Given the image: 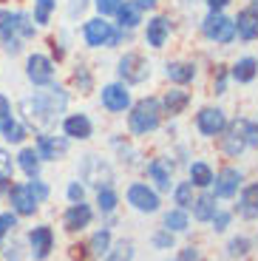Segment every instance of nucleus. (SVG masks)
I'll use <instances>...</instances> for the list:
<instances>
[{"instance_id":"obj_10","label":"nucleus","mask_w":258,"mask_h":261,"mask_svg":"<svg viewBox=\"0 0 258 261\" xmlns=\"http://www.w3.org/2000/svg\"><path fill=\"white\" fill-rule=\"evenodd\" d=\"M34 150H37V156L43 159V162H60V159L68 156L71 139L63 137V134L43 130V134H37V139H34Z\"/></svg>"},{"instance_id":"obj_4","label":"nucleus","mask_w":258,"mask_h":261,"mask_svg":"<svg viewBox=\"0 0 258 261\" xmlns=\"http://www.w3.org/2000/svg\"><path fill=\"white\" fill-rule=\"evenodd\" d=\"M83 40L88 48H116L122 40H131V32L116 29L114 23H108V17H91L83 23Z\"/></svg>"},{"instance_id":"obj_26","label":"nucleus","mask_w":258,"mask_h":261,"mask_svg":"<svg viewBox=\"0 0 258 261\" xmlns=\"http://www.w3.org/2000/svg\"><path fill=\"white\" fill-rule=\"evenodd\" d=\"M219 148H221V153H224L227 159H241V153L247 150V142H244V137L239 134V128L236 125H227V130L219 137Z\"/></svg>"},{"instance_id":"obj_11","label":"nucleus","mask_w":258,"mask_h":261,"mask_svg":"<svg viewBox=\"0 0 258 261\" xmlns=\"http://www.w3.org/2000/svg\"><path fill=\"white\" fill-rule=\"evenodd\" d=\"M145 173H148V185H153L159 193H170L176 185V162L168 156H153L145 162Z\"/></svg>"},{"instance_id":"obj_30","label":"nucleus","mask_w":258,"mask_h":261,"mask_svg":"<svg viewBox=\"0 0 258 261\" xmlns=\"http://www.w3.org/2000/svg\"><path fill=\"white\" fill-rule=\"evenodd\" d=\"M142 6L136 3V0H125L122 6L116 9V20H119V29L122 32H134V29H139V23H142Z\"/></svg>"},{"instance_id":"obj_32","label":"nucleus","mask_w":258,"mask_h":261,"mask_svg":"<svg viewBox=\"0 0 258 261\" xmlns=\"http://www.w3.org/2000/svg\"><path fill=\"white\" fill-rule=\"evenodd\" d=\"M111 244H114V233H111V227H99V230L91 233L85 250H88V255H94V258H102V255L108 253Z\"/></svg>"},{"instance_id":"obj_39","label":"nucleus","mask_w":258,"mask_h":261,"mask_svg":"<svg viewBox=\"0 0 258 261\" xmlns=\"http://www.w3.org/2000/svg\"><path fill=\"white\" fill-rule=\"evenodd\" d=\"M150 247H153L156 253H170V250H176V236L165 227H156L153 233H150Z\"/></svg>"},{"instance_id":"obj_25","label":"nucleus","mask_w":258,"mask_h":261,"mask_svg":"<svg viewBox=\"0 0 258 261\" xmlns=\"http://www.w3.org/2000/svg\"><path fill=\"white\" fill-rule=\"evenodd\" d=\"M187 179L193 182L196 190H210V185L216 179V170L207 159H193V162L187 165Z\"/></svg>"},{"instance_id":"obj_22","label":"nucleus","mask_w":258,"mask_h":261,"mask_svg":"<svg viewBox=\"0 0 258 261\" xmlns=\"http://www.w3.org/2000/svg\"><path fill=\"white\" fill-rule=\"evenodd\" d=\"M111 148L116 150V156H119V162H122L128 170L145 168V156H142V150H139V148H134V145H131L125 137L114 134V137H111Z\"/></svg>"},{"instance_id":"obj_55","label":"nucleus","mask_w":258,"mask_h":261,"mask_svg":"<svg viewBox=\"0 0 258 261\" xmlns=\"http://www.w3.org/2000/svg\"><path fill=\"white\" fill-rule=\"evenodd\" d=\"M136 3L142 6V12H145V9L150 12V9H156V6H159V0H136Z\"/></svg>"},{"instance_id":"obj_54","label":"nucleus","mask_w":258,"mask_h":261,"mask_svg":"<svg viewBox=\"0 0 258 261\" xmlns=\"http://www.w3.org/2000/svg\"><path fill=\"white\" fill-rule=\"evenodd\" d=\"M204 3H207V9H210V12H224L233 0H204Z\"/></svg>"},{"instance_id":"obj_7","label":"nucleus","mask_w":258,"mask_h":261,"mask_svg":"<svg viewBox=\"0 0 258 261\" xmlns=\"http://www.w3.org/2000/svg\"><path fill=\"white\" fill-rule=\"evenodd\" d=\"M193 125H196V130H199V137L216 139V137H221V134L227 130L230 119H227L224 108H219V105H204V108H199V111H196Z\"/></svg>"},{"instance_id":"obj_6","label":"nucleus","mask_w":258,"mask_h":261,"mask_svg":"<svg viewBox=\"0 0 258 261\" xmlns=\"http://www.w3.org/2000/svg\"><path fill=\"white\" fill-rule=\"evenodd\" d=\"M116 74H119V83L125 85H142L145 80H150V63L139 51H125L116 60Z\"/></svg>"},{"instance_id":"obj_2","label":"nucleus","mask_w":258,"mask_h":261,"mask_svg":"<svg viewBox=\"0 0 258 261\" xmlns=\"http://www.w3.org/2000/svg\"><path fill=\"white\" fill-rule=\"evenodd\" d=\"M162 125V102L159 97H142L128 108V130L131 137H150Z\"/></svg>"},{"instance_id":"obj_35","label":"nucleus","mask_w":258,"mask_h":261,"mask_svg":"<svg viewBox=\"0 0 258 261\" xmlns=\"http://www.w3.org/2000/svg\"><path fill=\"white\" fill-rule=\"evenodd\" d=\"M17 37V12L14 9H0V46Z\"/></svg>"},{"instance_id":"obj_17","label":"nucleus","mask_w":258,"mask_h":261,"mask_svg":"<svg viewBox=\"0 0 258 261\" xmlns=\"http://www.w3.org/2000/svg\"><path fill=\"white\" fill-rule=\"evenodd\" d=\"M94 216H97V210L88 202H74L63 210V227L68 233H85L94 224Z\"/></svg>"},{"instance_id":"obj_53","label":"nucleus","mask_w":258,"mask_h":261,"mask_svg":"<svg viewBox=\"0 0 258 261\" xmlns=\"http://www.w3.org/2000/svg\"><path fill=\"white\" fill-rule=\"evenodd\" d=\"M85 6H88V0H68V6H65V9H68V17L77 20L80 14L85 12Z\"/></svg>"},{"instance_id":"obj_58","label":"nucleus","mask_w":258,"mask_h":261,"mask_svg":"<svg viewBox=\"0 0 258 261\" xmlns=\"http://www.w3.org/2000/svg\"><path fill=\"white\" fill-rule=\"evenodd\" d=\"M255 247H258V236H255Z\"/></svg>"},{"instance_id":"obj_27","label":"nucleus","mask_w":258,"mask_h":261,"mask_svg":"<svg viewBox=\"0 0 258 261\" xmlns=\"http://www.w3.org/2000/svg\"><path fill=\"white\" fill-rule=\"evenodd\" d=\"M14 165H17V168L23 170V176H26V179H34V176H40L43 159L37 156L34 145H23V148L17 150V156H14Z\"/></svg>"},{"instance_id":"obj_3","label":"nucleus","mask_w":258,"mask_h":261,"mask_svg":"<svg viewBox=\"0 0 258 261\" xmlns=\"http://www.w3.org/2000/svg\"><path fill=\"white\" fill-rule=\"evenodd\" d=\"M77 179L85 188H111L116 182V170L111 165V159H105L102 153H83L77 162Z\"/></svg>"},{"instance_id":"obj_52","label":"nucleus","mask_w":258,"mask_h":261,"mask_svg":"<svg viewBox=\"0 0 258 261\" xmlns=\"http://www.w3.org/2000/svg\"><path fill=\"white\" fill-rule=\"evenodd\" d=\"M3 258L6 261H23V247H20V242L3 244Z\"/></svg>"},{"instance_id":"obj_44","label":"nucleus","mask_w":258,"mask_h":261,"mask_svg":"<svg viewBox=\"0 0 258 261\" xmlns=\"http://www.w3.org/2000/svg\"><path fill=\"white\" fill-rule=\"evenodd\" d=\"M34 34H37V26H34L32 14L26 12H17V37L26 43V40H34Z\"/></svg>"},{"instance_id":"obj_33","label":"nucleus","mask_w":258,"mask_h":261,"mask_svg":"<svg viewBox=\"0 0 258 261\" xmlns=\"http://www.w3.org/2000/svg\"><path fill=\"white\" fill-rule=\"evenodd\" d=\"M94 204H97L94 210H97L99 216H111V213H116V207H119V193H116L114 185H111V188H97Z\"/></svg>"},{"instance_id":"obj_5","label":"nucleus","mask_w":258,"mask_h":261,"mask_svg":"<svg viewBox=\"0 0 258 261\" xmlns=\"http://www.w3.org/2000/svg\"><path fill=\"white\" fill-rule=\"evenodd\" d=\"M125 202H128L131 210L142 216H153L162 210V193L148 182H131L125 188Z\"/></svg>"},{"instance_id":"obj_19","label":"nucleus","mask_w":258,"mask_h":261,"mask_svg":"<svg viewBox=\"0 0 258 261\" xmlns=\"http://www.w3.org/2000/svg\"><path fill=\"white\" fill-rule=\"evenodd\" d=\"M170 32H173L170 17H165V14H153V17L145 23V46L153 48V51L165 48L168 46V40H170Z\"/></svg>"},{"instance_id":"obj_45","label":"nucleus","mask_w":258,"mask_h":261,"mask_svg":"<svg viewBox=\"0 0 258 261\" xmlns=\"http://www.w3.org/2000/svg\"><path fill=\"white\" fill-rule=\"evenodd\" d=\"M230 224H233V210H224V207H219V210H216V216L210 219V230H213L216 236L227 233Z\"/></svg>"},{"instance_id":"obj_36","label":"nucleus","mask_w":258,"mask_h":261,"mask_svg":"<svg viewBox=\"0 0 258 261\" xmlns=\"http://www.w3.org/2000/svg\"><path fill=\"white\" fill-rule=\"evenodd\" d=\"M170 196H173V204H176V207L190 210V204H193V199H196V188H193V182H190V179H185V182H176V185H173Z\"/></svg>"},{"instance_id":"obj_47","label":"nucleus","mask_w":258,"mask_h":261,"mask_svg":"<svg viewBox=\"0 0 258 261\" xmlns=\"http://www.w3.org/2000/svg\"><path fill=\"white\" fill-rule=\"evenodd\" d=\"M85 185L80 182V179H71V182L65 185V199H68V204H74V202H85Z\"/></svg>"},{"instance_id":"obj_8","label":"nucleus","mask_w":258,"mask_h":261,"mask_svg":"<svg viewBox=\"0 0 258 261\" xmlns=\"http://www.w3.org/2000/svg\"><path fill=\"white\" fill-rule=\"evenodd\" d=\"M201 34L216 46H230L236 40V26L233 17H227L224 12H207V17L201 20Z\"/></svg>"},{"instance_id":"obj_34","label":"nucleus","mask_w":258,"mask_h":261,"mask_svg":"<svg viewBox=\"0 0 258 261\" xmlns=\"http://www.w3.org/2000/svg\"><path fill=\"white\" fill-rule=\"evenodd\" d=\"M134 258H136V244L131 239H119V242L114 239V244L99 261H134Z\"/></svg>"},{"instance_id":"obj_38","label":"nucleus","mask_w":258,"mask_h":261,"mask_svg":"<svg viewBox=\"0 0 258 261\" xmlns=\"http://www.w3.org/2000/svg\"><path fill=\"white\" fill-rule=\"evenodd\" d=\"M0 137H3V142H9V145H23V142H26V137H29V128L14 117L6 128L0 130Z\"/></svg>"},{"instance_id":"obj_20","label":"nucleus","mask_w":258,"mask_h":261,"mask_svg":"<svg viewBox=\"0 0 258 261\" xmlns=\"http://www.w3.org/2000/svg\"><path fill=\"white\" fill-rule=\"evenodd\" d=\"M216 210H219V199H216L210 190H196V199L193 204H190V219L199 224H210V219L216 216Z\"/></svg>"},{"instance_id":"obj_43","label":"nucleus","mask_w":258,"mask_h":261,"mask_svg":"<svg viewBox=\"0 0 258 261\" xmlns=\"http://www.w3.org/2000/svg\"><path fill=\"white\" fill-rule=\"evenodd\" d=\"M14 156H12V150L3 148L0 145V182H14Z\"/></svg>"},{"instance_id":"obj_12","label":"nucleus","mask_w":258,"mask_h":261,"mask_svg":"<svg viewBox=\"0 0 258 261\" xmlns=\"http://www.w3.org/2000/svg\"><path fill=\"white\" fill-rule=\"evenodd\" d=\"M244 185V170L236 168V165H227V168L216 170V179L210 185V193L216 199H236V193Z\"/></svg>"},{"instance_id":"obj_15","label":"nucleus","mask_w":258,"mask_h":261,"mask_svg":"<svg viewBox=\"0 0 258 261\" xmlns=\"http://www.w3.org/2000/svg\"><path fill=\"white\" fill-rule=\"evenodd\" d=\"M6 202L12 204V210L20 216V219H29V216H34L40 210V202L34 199V193L29 190L26 182H14L9 185L6 190Z\"/></svg>"},{"instance_id":"obj_18","label":"nucleus","mask_w":258,"mask_h":261,"mask_svg":"<svg viewBox=\"0 0 258 261\" xmlns=\"http://www.w3.org/2000/svg\"><path fill=\"white\" fill-rule=\"evenodd\" d=\"M233 216H239V219H244V222H255L258 219V182L241 185V190L236 193Z\"/></svg>"},{"instance_id":"obj_31","label":"nucleus","mask_w":258,"mask_h":261,"mask_svg":"<svg viewBox=\"0 0 258 261\" xmlns=\"http://www.w3.org/2000/svg\"><path fill=\"white\" fill-rule=\"evenodd\" d=\"M258 77V60L255 57H239L230 65V80H236L239 85H247Z\"/></svg>"},{"instance_id":"obj_37","label":"nucleus","mask_w":258,"mask_h":261,"mask_svg":"<svg viewBox=\"0 0 258 261\" xmlns=\"http://www.w3.org/2000/svg\"><path fill=\"white\" fill-rule=\"evenodd\" d=\"M57 12V0H34V9H32V20L37 29H45L51 23V14Z\"/></svg>"},{"instance_id":"obj_29","label":"nucleus","mask_w":258,"mask_h":261,"mask_svg":"<svg viewBox=\"0 0 258 261\" xmlns=\"http://www.w3.org/2000/svg\"><path fill=\"white\" fill-rule=\"evenodd\" d=\"M252 250H255V239H252V236H244V233L230 236L227 244H224V253H227L230 261H244Z\"/></svg>"},{"instance_id":"obj_1","label":"nucleus","mask_w":258,"mask_h":261,"mask_svg":"<svg viewBox=\"0 0 258 261\" xmlns=\"http://www.w3.org/2000/svg\"><path fill=\"white\" fill-rule=\"evenodd\" d=\"M65 108H68V91L63 85H45V91H34L17 102L20 122L26 128H34L37 134L51 130L54 125L63 119Z\"/></svg>"},{"instance_id":"obj_46","label":"nucleus","mask_w":258,"mask_h":261,"mask_svg":"<svg viewBox=\"0 0 258 261\" xmlns=\"http://www.w3.org/2000/svg\"><path fill=\"white\" fill-rule=\"evenodd\" d=\"M29 190L34 193V199H37L40 204H45L48 199H51V188H48V182L45 179H40V176H34V179H29Z\"/></svg>"},{"instance_id":"obj_51","label":"nucleus","mask_w":258,"mask_h":261,"mask_svg":"<svg viewBox=\"0 0 258 261\" xmlns=\"http://www.w3.org/2000/svg\"><path fill=\"white\" fill-rule=\"evenodd\" d=\"M12 119H14V114H12V99H9L6 94L0 91V130L6 128Z\"/></svg>"},{"instance_id":"obj_42","label":"nucleus","mask_w":258,"mask_h":261,"mask_svg":"<svg viewBox=\"0 0 258 261\" xmlns=\"http://www.w3.org/2000/svg\"><path fill=\"white\" fill-rule=\"evenodd\" d=\"M17 224H20V216L14 213V210H3V213H0V250H3L9 236L17 230Z\"/></svg>"},{"instance_id":"obj_48","label":"nucleus","mask_w":258,"mask_h":261,"mask_svg":"<svg viewBox=\"0 0 258 261\" xmlns=\"http://www.w3.org/2000/svg\"><path fill=\"white\" fill-rule=\"evenodd\" d=\"M176 261H204V253L199 244H187V247L176 250Z\"/></svg>"},{"instance_id":"obj_41","label":"nucleus","mask_w":258,"mask_h":261,"mask_svg":"<svg viewBox=\"0 0 258 261\" xmlns=\"http://www.w3.org/2000/svg\"><path fill=\"white\" fill-rule=\"evenodd\" d=\"M233 125H236V128H239V134L244 137L247 148H258V122H255V119L241 117V119H236Z\"/></svg>"},{"instance_id":"obj_16","label":"nucleus","mask_w":258,"mask_h":261,"mask_svg":"<svg viewBox=\"0 0 258 261\" xmlns=\"http://www.w3.org/2000/svg\"><path fill=\"white\" fill-rule=\"evenodd\" d=\"M60 128H63V137H68L71 142H88V139L94 137V119L85 111L65 114V117L60 119Z\"/></svg>"},{"instance_id":"obj_21","label":"nucleus","mask_w":258,"mask_h":261,"mask_svg":"<svg viewBox=\"0 0 258 261\" xmlns=\"http://www.w3.org/2000/svg\"><path fill=\"white\" fill-rule=\"evenodd\" d=\"M233 26H236V37L244 40V43L258 40V9L255 6L239 9V14L233 17Z\"/></svg>"},{"instance_id":"obj_56","label":"nucleus","mask_w":258,"mask_h":261,"mask_svg":"<svg viewBox=\"0 0 258 261\" xmlns=\"http://www.w3.org/2000/svg\"><path fill=\"white\" fill-rule=\"evenodd\" d=\"M9 185H12V182H0V196H6V190H9Z\"/></svg>"},{"instance_id":"obj_23","label":"nucleus","mask_w":258,"mask_h":261,"mask_svg":"<svg viewBox=\"0 0 258 261\" xmlns=\"http://www.w3.org/2000/svg\"><path fill=\"white\" fill-rule=\"evenodd\" d=\"M165 77L173 85L185 88V85H190L196 80V63H190V60H170V63H165Z\"/></svg>"},{"instance_id":"obj_13","label":"nucleus","mask_w":258,"mask_h":261,"mask_svg":"<svg viewBox=\"0 0 258 261\" xmlns=\"http://www.w3.org/2000/svg\"><path fill=\"white\" fill-rule=\"evenodd\" d=\"M99 105H102L108 114H114V117L128 114V108L134 105L128 85H125V83H108V85H102V88H99Z\"/></svg>"},{"instance_id":"obj_57","label":"nucleus","mask_w":258,"mask_h":261,"mask_svg":"<svg viewBox=\"0 0 258 261\" xmlns=\"http://www.w3.org/2000/svg\"><path fill=\"white\" fill-rule=\"evenodd\" d=\"M250 6H255V9H258V0H252V3H250Z\"/></svg>"},{"instance_id":"obj_14","label":"nucleus","mask_w":258,"mask_h":261,"mask_svg":"<svg viewBox=\"0 0 258 261\" xmlns=\"http://www.w3.org/2000/svg\"><path fill=\"white\" fill-rule=\"evenodd\" d=\"M26 80L34 88H45V85L54 83V60L48 54H29L26 57Z\"/></svg>"},{"instance_id":"obj_24","label":"nucleus","mask_w":258,"mask_h":261,"mask_svg":"<svg viewBox=\"0 0 258 261\" xmlns=\"http://www.w3.org/2000/svg\"><path fill=\"white\" fill-rule=\"evenodd\" d=\"M162 114H168V117H182L185 114V108L190 105V91H185V88H170V91L162 94Z\"/></svg>"},{"instance_id":"obj_9","label":"nucleus","mask_w":258,"mask_h":261,"mask_svg":"<svg viewBox=\"0 0 258 261\" xmlns=\"http://www.w3.org/2000/svg\"><path fill=\"white\" fill-rule=\"evenodd\" d=\"M54 244H57V236H54L51 224H34L26 233V247L32 261H45L54 253Z\"/></svg>"},{"instance_id":"obj_40","label":"nucleus","mask_w":258,"mask_h":261,"mask_svg":"<svg viewBox=\"0 0 258 261\" xmlns=\"http://www.w3.org/2000/svg\"><path fill=\"white\" fill-rule=\"evenodd\" d=\"M71 83H74V88H77L80 94H91V91H94V74H91L88 65L80 63L77 68H74V71H71Z\"/></svg>"},{"instance_id":"obj_50","label":"nucleus","mask_w":258,"mask_h":261,"mask_svg":"<svg viewBox=\"0 0 258 261\" xmlns=\"http://www.w3.org/2000/svg\"><path fill=\"white\" fill-rule=\"evenodd\" d=\"M227 80H230V68H224V65H219L216 68V77H213V91L219 94H227Z\"/></svg>"},{"instance_id":"obj_49","label":"nucleus","mask_w":258,"mask_h":261,"mask_svg":"<svg viewBox=\"0 0 258 261\" xmlns=\"http://www.w3.org/2000/svg\"><path fill=\"white\" fill-rule=\"evenodd\" d=\"M122 3H125V0H94L99 17H111V14H116V9L122 6Z\"/></svg>"},{"instance_id":"obj_28","label":"nucleus","mask_w":258,"mask_h":261,"mask_svg":"<svg viewBox=\"0 0 258 261\" xmlns=\"http://www.w3.org/2000/svg\"><path fill=\"white\" fill-rule=\"evenodd\" d=\"M162 227L170 230L173 236L190 233V213H187V210H182V207L165 210V213H162Z\"/></svg>"}]
</instances>
